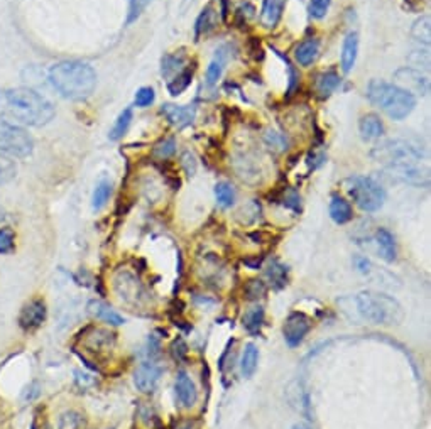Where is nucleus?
Returning a JSON list of instances; mask_svg holds the SVG:
<instances>
[{"label": "nucleus", "mask_w": 431, "mask_h": 429, "mask_svg": "<svg viewBox=\"0 0 431 429\" xmlns=\"http://www.w3.org/2000/svg\"><path fill=\"white\" fill-rule=\"evenodd\" d=\"M215 197L222 208H230L235 203V189L228 182H218L215 186Z\"/></svg>", "instance_id": "nucleus-26"}, {"label": "nucleus", "mask_w": 431, "mask_h": 429, "mask_svg": "<svg viewBox=\"0 0 431 429\" xmlns=\"http://www.w3.org/2000/svg\"><path fill=\"white\" fill-rule=\"evenodd\" d=\"M53 104L31 88L0 90V122L41 127L53 120Z\"/></svg>", "instance_id": "nucleus-1"}, {"label": "nucleus", "mask_w": 431, "mask_h": 429, "mask_svg": "<svg viewBox=\"0 0 431 429\" xmlns=\"http://www.w3.org/2000/svg\"><path fill=\"white\" fill-rule=\"evenodd\" d=\"M374 240H375V244H377L379 254L382 256L384 261L394 262L396 257H397V247H396L394 235H392V233L389 230H386V228H379V230L375 232Z\"/></svg>", "instance_id": "nucleus-15"}, {"label": "nucleus", "mask_w": 431, "mask_h": 429, "mask_svg": "<svg viewBox=\"0 0 431 429\" xmlns=\"http://www.w3.org/2000/svg\"><path fill=\"white\" fill-rule=\"evenodd\" d=\"M264 141L270 149H274V151H286L287 149V139L286 135L276 132V130H268L264 135Z\"/></svg>", "instance_id": "nucleus-33"}, {"label": "nucleus", "mask_w": 431, "mask_h": 429, "mask_svg": "<svg viewBox=\"0 0 431 429\" xmlns=\"http://www.w3.org/2000/svg\"><path fill=\"white\" fill-rule=\"evenodd\" d=\"M257 363H259V350L254 343H247L244 348L242 362H240V371L244 377H252L254 372L257 371Z\"/></svg>", "instance_id": "nucleus-20"}, {"label": "nucleus", "mask_w": 431, "mask_h": 429, "mask_svg": "<svg viewBox=\"0 0 431 429\" xmlns=\"http://www.w3.org/2000/svg\"><path fill=\"white\" fill-rule=\"evenodd\" d=\"M282 6H285L282 0H266L264 8H262V24L266 27H274L277 24L282 12Z\"/></svg>", "instance_id": "nucleus-21"}, {"label": "nucleus", "mask_w": 431, "mask_h": 429, "mask_svg": "<svg viewBox=\"0 0 431 429\" xmlns=\"http://www.w3.org/2000/svg\"><path fill=\"white\" fill-rule=\"evenodd\" d=\"M4 216H6V215H4V208L0 206V222H2V220H4Z\"/></svg>", "instance_id": "nucleus-42"}, {"label": "nucleus", "mask_w": 431, "mask_h": 429, "mask_svg": "<svg viewBox=\"0 0 431 429\" xmlns=\"http://www.w3.org/2000/svg\"><path fill=\"white\" fill-rule=\"evenodd\" d=\"M396 82L397 87H401L403 90L409 92L411 95H428L430 92V83L425 76L421 75V71L414 70V68H401L396 71Z\"/></svg>", "instance_id": "nucleus-9"}, {"label": "nucleus", "mask_w": 431, "mask_h": 429, "mask_svg": "<svg viewBox=\"0 0 431 429\" xmlns=\"http://www.w3.org/2000/svg\"><path fill=\"white\" fill-rule=\"evenodd\" d=\"M338 85H340V76L335 71H327V73H321L316 78V92L321 97H328L337 90Z\"/></svg>", "instance_id": "nucleus-22"}, {"label": "nucleus", "mask_w": 431, "mask_h": 429, "mask_svg": "<svg viewBox=\"0 0 431 429\" xmlns=\"http://www.w3.org/2000/svg\"><path fill=\"white\" fill-rule=\"evenodd\" d=\"M161 113L168 118L169 124L177 127V129H185V127L192 125L194 117H196V110L192 105L166 104L161 108Z\"/></svg>", "instance_id": "nucleus-12"}, {"label": "nucleus", "mask_w": 431, "mask_h": 429, "mask_svg": "<svg viewBox=\"0 0 431 429\" xmlns=\"http://www.w3.org/2000/svg\"><path fill=\"white\" fill-rule=\"evenodd\" d=\"M151 2H152V0H130L129 17H127V23L130 24V23H134V20H137Z\"/></svg>", "instance_id": "nucleus-36"}, {"label": "nucleus", "mask_w": 431, "mask_h": 429, "mask_svg": "<svg viewBox=\"0 0 431 429\" xmlns=\"http://www.w3.org/2000/svg\"><path fill=\"white\" fill-rule=\"evenodd\" d=\"M264 292L266 286L262 281H251L245 286V296H247L249 299H259V297L264 296Z\"/></svg>", "instance_id": "nucleus-38"}, {"label": "nucleus", "mask_w": 431, "mask_h": 429, "mask_svg": "<svg viewBox=\"0 0 431 429\" xmlns=\"http://www.w3.org/2000/svg\"><path fill=\"white\" fill-rule=\"evenodd\" d=\"M357 311L372 325H399L404 320V309L392 296L375 291H362L355 296Z\"/></svg>", "instance_id": "nucleus-3"}, {"label": "nucleus", "mask_w": 431, "mask_h": 429, "mask_svg": "<svg viewBox=\"0 0 431 429\" xmlns=\"http://www.w3.org/2000/svg\"><path fill=\"white\" fill-rule=\"evenodd\" d=\"M372 159L386 166L387 171L409 166H421L425 151L421 146L406 139H389L372 149Z\"/></svg>", "instance_id": "nucleus-5"}, {"label": "nucleus", "mask_w": 431, "mask_h": 429, "mask_svg": "<svg viewBox=\"0 0 431 429\" xmlns=\"http://www.w3.org/2000/svg\"><path fill=\"white\" fill-rule=\"evenodd\" d=\"M183 429H189V428H183Z\"/></svg>", "instance_id": "nucleus-43"}, {"label": "nucleus", "mask_w": 431, "mask_h": 429, "mask_svg": "<svg viewBox=\"0 0 431 429\" xmlns=\"http://www.w3.org/2000/svg\"><path fill=\"white\" fill-rule=\"evenodd\" d=\"M110 194H112V182L107 180H101L99 185L95 186V191H93V197H92L93 210L100 211L101 208L107 205V201L110 199Z\"/></svg>", "instance_id": "nucleus-23"}, {"label": "nucleus", "mask_w": 431, "mask_h": 429, "mask_svg": "<svg viewBox=\"0 0 431 429\" xmlns=\"http://www.w3.org/2000/svg\"><path fill=\"white\" fill-rule=\"evenodd\" d=\"M332 0H311L310 2V15L313 19H323L327 15Z\"/></svg>", "instance_id": "nucleus-37"}, {"label": "nucleus", "mask_w": 431, "mask_h": 429, "mask_svg": "<svg viewBox=\"0 0 431 429\" xmlns=\"http://www.w3.org/2000/svg\"><path fill=\"white\" fill-rule=\"evenodd\" d=\"M286 274H287V269L285 266L279 264V262H273L268 269V278L273 281V284L277 289L282 287L286 284Z\"/></svg>", "instance_id": "nucleus-31"}, {"label": "nucleus", "mask_w": 431, "mask_h": 429, "mask_svg": "<svg viewBox=\"0 0 431 429\" xmlns=\"http://www.w3.org/2000/svg\"><path fill=\"white\" fill-rule=\"evenodd\" d=\"M352 205L345 198L338 197V194L332 197V201H330V218L333 222L338 225H345L352 220Z\"/></svg>", "instance_id": "nucleus-16"}, {"label": "nucleus", "mask_w": 431, "mask_h": 429, "mask_svg": "<svg viewBox=\"0 0 431 429\" xmlns=\"http://www.w3.org/2000/svg\"><path fill=\"white\" fill-rule=\"evenodd\" d=\"M171 348H173V355H175V359L177 360H183L186 354H188V347H186L183 338H176L175 342H173Z\"/></svg>", "instance_id": "nucleus-40"}, {"label": "nucleus", "mask_w": 431, "mask_h": 429, "mask_svg": "<svg viewBox=\"0 0 431 429\" xmlns=\"http://www.w3.org/2000/svg\"><path fill=\"white\" fill-rule=\"evenodd\" d=\"M262 323H264V309L261 308H252L245 313L244 316V326L247 328L251 333H256V331L261 330Z\"/></svg>", "instance_id": "nucleus-29"}, {"label": "nucleus", "mask_w": 431, "mask_h": 429, "mask_svg": "<svg viewBox=\"0 0 431 429\" xmlns=\"http://www.w3.org/2000/svg\"><path fill=\"white\" fill-rule=\"evenodd\" d=\"M408 61L411 63V66H409V68H414V70L420 71L421 68L428 70V68H430L428 51H413V54L408 58Z\"/></svg>", "instance_id": "nucleus-34"}, {"label": "nucleus", "mask_w": 431, "mask_h": 429, "mask_svg": "<svg viewBox=\"0 0 431 429\" xmlns=\"http://www.w3.org/2000/svg\"><path fill=\"white\" fill-rule=\"evenodd\" d=\"M345 189L354 199V203L366 213H374L380 210L386 199V193L380 188L379 182L372 178L352 176L345 181Z\"/></svg>", "instance_id": "nucleus-6"}, {"label": "nucleus", "mask_w": 431, "mask_h": 429, "mask_svg": "<svg viewBox=\"0 0 431 429\" xmlns=\"http://www.w3.org/2000/svg\"><path fill=\"white\" fill-rule=\"evenodd\" d=\"M15 250V233L12 228H0V256L12 254Z\"/></svg>", "instance_id": "nucleus-30"}, {"label": "nucleus", "mask_w": 431, "mask_h": 429, "mask_svg": "<svg viewBox=\"0 0 431 429\" xmlns=\"http://www.w3.org/2000/svg\"><path fill=\"white\" fill-rule=\"evenodd\" d=\"M154 90L151 87H142L139 88L137 93H135V105L137 107H149V105L154 104Z\"/></svg>", "instance_id": "nucleus-35"}, {"label": "nucleus", "mask_w": 431, "mask_h": 429, "mask_svg": "<svg viewBox=\"0 0 431 429\" xmlns=\"http://www.w3.org/2000/svg\"><path fill=\"white\" fill-rule=\"evenodd\" d=\"M192 78H193V71L186 70V71H181L180 75L175 76V80H171V82L168 83V90L171 95H181V92H185L186 88H188V85L192 83Z\"/></svg>", "instance_id": "nucleus-28"}, {"label": "nucleus", "mask_w": 431, "mask_h": 429, "mask_svg": "<svg viewBox=\"0 0 431 429\" xmlns=\"http://www.w3.org/2000/svg\"><path fill=\"white\" fill-rule=\"evenodd\" d=\"M176 396L185 407H192L198 399L196 387H194L193 380L186 372H180L176 377Z\"/></svg>", "instance_id": "nucleus-13"}, {"label": "nucleus", "mask_w": 431, "mask_h": 429, "mask_svg": "<svg viewBox=\"0 0 431 429\" xmlns=\"http://www.w3.org/2000/svg\"><path fill=\"white\" fill-rule=\"evenodd\" d=\"M49 82L65 99L83 100L95 90L96 73L87 63L63 61L49 70Z\"/></svg>", "instance_id": "nucleus-2"}, {"label": "nucleus", "mask_w": 431, "mask_h": 429, "mask_svg": "<svg viewBox=\"0 0 431 429\" xmlns=\"http://www.w3.org/2000/svg\"><path fill=\"white\" fill-rule=\"evenodd\" d=\"M318 51H320V44L316 39L303 41L294 51L296 61H298L301 66H310L316 59V56H318Z\"/></svg>", "instance_id": "nucleus-19"}, {"label": "nucleus", "mask_w": 431, "mask_h": 429, "mask_svg": "<svg viewBox=\"0 0 431 429\" xmlns=\"http://www.w3.org/2000/svg\"><path fill=\"white\" fill-rule=\"evenodd\" d=\"M175 152V141L173 139H168V141L161 142L158 147L154 149V154L161 157V159H166V157H169Z\"/></svg>", "instance_id": "nucleus-39"}, {"label": "nucleus", "mask_w": 431, "mask_h": 429, "mask_svg": "<svg viewBox=\"0 0 431 429\" xmlns=\"http://www.w3.org/2000/svg\"><path fill=\"white\" fill-rule=\"evenodd\" d=\"M430 24H431L430 17H421V19H418L411 27V36L414 37V39L420 42H425V44H430V39H431V25Z\"/></svg>", "instance_id": "nucleus-27"}, {"label": "nucleus", "mask_w": 431, "mask_h": 429, "mask_svg": "<svg viewBox=\"0 0 431 429\" xmlns=\"http://www.w3.org/2000/svg\"><path fill=\"white\" fill-rule=\"evenodd\" d=\"M88 309H90V313L93 314V316H96L101 321L108 323V325L120 326L125 323V320L120 316V314H118L117 311H113L110 306L104 304L101 301H90V304H88Z\"/></svg>", "instance_id": "nucleus-18"}, {"label": "nucleus", "mask_w": 431, "mask_h": 429, "mask_svg": "<svg viewBox=\"0 0 431 429\" xmlns=\"http://www.w3.org/2000/svg\"><path fill=\"white\" fill-rule=\"evenodd\" d=\"M130 122H132V108H125L124 112H120V116L117 117L115 124H113L112 130H110L108 137L112 139V141H118V139L124 137L127 130H129Z\"/></svg>", "instance_id": "nucleus-24"}, {"label": "nucleus", "mask_w": 431, "mask_h": 429, "mask_svg": "<svg viewBox=\"0 0 431 429\" xmlns=\"http://www.w3.org/2000/svg\"><path fill=\"white\" fill-rule=\"evenodd\" d=\"M357 53H358V34L357 32H349L344 39V46H342V70L345 73L352 71L357 61Z\"/></svg>", "instance_id": "nucleus-14"}, {"label": "nucleus", "mask_w": 431, "mask_h": 429, "mask_svg": "<svg viewBox=\"0 0 431 429\" xmlns=\"http://www.w3.org/2000/svg\"><path fill=\"white\" fill-rule=\"evenodd\" d=\"M223 66H225V56H223V53L220 51V53H217V56L211 59L208 68H206V83H208L210 87H213V85L222 78Z\"/></svg>", "instance_id": "nucleus-25"}, {"label": "nucleus", "mask_w": 431, "mask_h": 429, "mask_svg": "<svg viewBox=\"0 0 431 429\" xmlns=\"http://www.w3.org/2000/svg\"><path fill=\"white\" fill-rule=\"evenodd\" d=\"M161 373H163V368H161L159 365H156L152 362L142 363L134 373L135 387H137V390H141L142 394L154 392L156 387H158V384H159Z\"/></svg>", "instance_id": "nucleus-10"}, {"label": "nucleus", "mask_w": 431, "mask_h": 429, "mask_svg": "<svg viewBox=\"0 0 431 429\" xmlns=\"http://www.w3.org/2000/svg\"><path fill=\"white\" fill-rule=\"evenodd\" d=\"M293 429H311V428H308L306 424H296V426H293Z\"/></svg>", "instance_id": "nucleus-41"}, {"label": "nucleus", "mask_w": 431, "mask_h": 429, "mask_svg": "<svg viewBox=\"0 0 431 429\" xmlns=\"http://www.w3.org/2000/svg\"><path fill=\"white\" fill-rule=\"evenodd\" d=\"M15 164L11 159L4 157L0 154V185H7L8 181H12L15 178Z\"/></svg>", "instance_id": "nucleus-32"}, {"label": "nucleus", "mask_w": 431, "mask_h": 429, "mask_svg": "<svg viewBox=\"0 0 431 429\" xmlns=\"http://www.w3.org/2000/svg\"><path fill=\"white\" fill-rule=\"evenodd\" d=\"M34 142L20 125L0 122V154L24 159L32 152Z\"/></svg>", "instance_id": "nucleus-7"}, {"label": "nucleus", "mask_w": 431, "mask_h": 429, "mask_svg": "<svg viewBox=\"0 0 431 429\" xmlns=\"http://www.w3.org/2000/svg\"><path fill=\"white\" fill-rule=\"evenodd\" d=\"M311 320L304 313L294 311L286 318L285 325H282V335H285L286 343L291 348L298 347L303 342L304 337L310 333Z\"/></svg>", "instance_id": "nucleus-8"}, {"label": "nucleus", "mask_w": 431, "mask_h": 429, "mask_svg": "<svg viewBox=\"0 0 431 429\" xmlns=\"http://www.w3.org/2000/svg\"><path fill=\"white\" fill-rule=\"evenodd\" d=\"M46 314H48V308L42 299H32L31 303L25 304L24 309L19 314V325L20 328L25 331H31L39 328L44 323Z\"/></svg>", "instance_id": "nucleus-11"}, {"label": "nucleus", "mask_w": 431, "mask_h": 429, "mask_svg": "<svg viewBox=\"0 0 431 429\" xmlns=\"http://www.w3.org/2000/svg\"><path fill=\"white\" fill-rule=\"evenodd\" d=\"M367 97L375 107L386 112L392 120H404L406 117L411 116L414 107H416V97L397 85L380 82V80L370 82Z\"/></svg>", "instance_id": "nucleus-4"}, {"label": "nucleus", "mask_w": 431, "mask_h": 429, "mask_svg": "<svg viewBox=\"0 0 431 429\" xmlns=\"http://www.w3.org/2000/svg\"><path fill=\"white\" fill-rule=\"evenodd\" d=\"M358 130H361L363 141H372V139L382 137L384 124L377 116L369 113V116H363L361 118V122H358Z\"/></svg>", "instance_id": "nucleus-17"}]
</instances>
